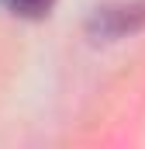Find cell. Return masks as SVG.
I'll return each mask as SVG.
<instances>
[{
    "mask_svg": "<svg viewBox=\"0 0 145 149\" xmlns=\"http://www.w3.org/2000/svg\"><path fill=\"white\" fill-rule=\"evenodd\" d=\"M145 24V0L142 3H121V7H104L93 14V35L121 38Z\"/></svg>",
    "mask_w": 145,
    "mask_h": 149,
    "instance_id": "6da1fadb",
    "label": "cell"
},
{
    "mask_svg": "<svg viewBox=\"0 0 145 149\" xmlns=\"http://www.w3.org/2000/svg\"><path fill=\"white\" fill-rule=\"evenodd\" d=\"M10 14H17V17H28V21H38V17H45L52 7H55V0H0Z\"/></svg>",
    "mask_w": 145,
    "mask_h": 149,
    "instance_id": "7a4b0ae2",
    "label": "cell"
}]
</instances>
